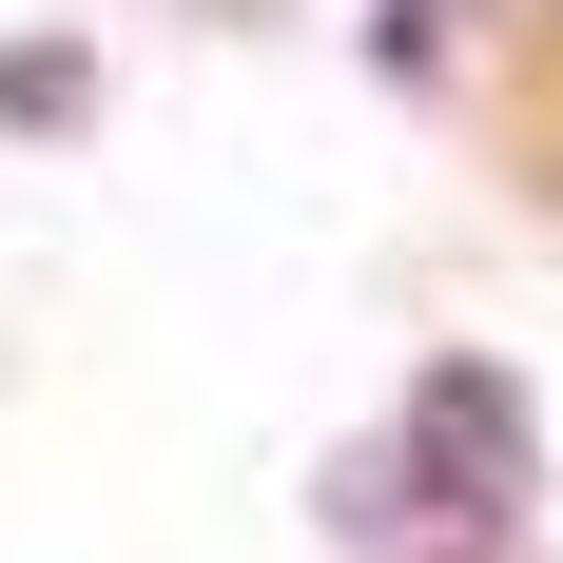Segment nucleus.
<instances>
[{
    "mask_svg": "<svg viewBox=\"0 0 563 563\" xmlns=\"http://www.w3.org/2000/svg\"><path fill=\"white\" fill-rule=\"evenodd\" d=\"M525 486H544L525 389L486 369V350H448V369H408V408L350 448L331 525H350L369 563H506V544H525Z\"/></svg>",
    "mask_w": 563,
    "mask_h": 563,
    "instance_id": "1",
    "label": "nucleus"
},
{
    "mask_svg": "<svg viewBox=\"0 0 563 563\" xmlns=\"http://www.w3.org/2000/svg\"><path fill=\"white\" fill-rule=\"evenodd\" d=\"M0 117H20V136H58V117H78V58H58V40H40V58H0Z\"/></svg>",
    "mask_w": 563,
    "mask_h": 563,
    "instance_id": "2",
    "label": "nucleus"
}]
</instances>
